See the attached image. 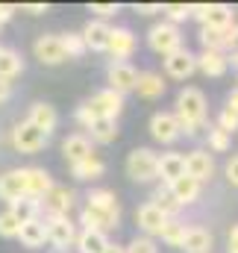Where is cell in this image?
Segmentation results:
<instances>
[{
	"label": "cell",
	"instance_id": "cell-1",
	"mask_svg": "<svg viewBox=\"0 0 238 253\" xmlns=\"http://www.w3.org/2000/svg\"><path fill=\"white\" fill-rule=\"evenodd\" d=\"M177 121L179 129L185 135H197L200 126L206 124V115H209V103H206V94L197 88V85H185L177 94Z\"/></svg>",
	"mask_w": 238,
	"mask_h": 253
},
{
	"label": "cell",
	"instance_id": "cell-2",
	"mask_svg": "<svg viewBox=\"0 0 238 253\" xmlns=\"http://www.w3.org/2000/svg\"><path fill=\"white\" fill-rule=\"evenodd\" d=\"M156 159H159V153H153L150 147H135L126 153L123 171L132 183H153L156 180Z\"/></svg>",
	"mask_w": 238,
	"mask_h": 253
},
{
	"label": "cell",
	"instance_id": "cell-3",
	"mask_svg": "<svg viewBox=\"0 0 238 253\" xmlns=\"http://www.w3.org/2000/svg\"><path fill=\"white\" fill-rule=\"evenodd\" d=\"M191 15L200 21V27H209V30H218V33H227L236 21H233V9L227 3H191Z\"/></svg>",
	"mask_w": 238,
	"mask_h": 253
},
{
	"label": "cell",
	"instance_id": "cell-4",
	"mask_svg": "<svg viewBox=\"0 0 238 253\" xmlns=\"http://www.w3.org/2000/svg\"><path fill=\"white\" fill-rule=\"evenodd\" d=\"M147 44H150L153 53H159V56H171L174 50L182 47V33H179V27L168 24V21L153 24L150 33H147Z\"/></svg>",
	"mask_w": 238,
	"mask_h": 253
},
{
	"label": "cell",
	"instance_id": "cell-5",
	"mask_svg": "<svg viewBox=\"0 0 238 253\" xmlns=\"http://www.w3.org/2000/svg\"><path fill=\"white\" fill-rule=\"evenodd\" d=\"M47 138L50 135H44L41 129H36L30 121H21V124L12 126V147L18 153H39L47 144Z\"/></svg>",
	"mask_w": 238,
	"mask_h": 253
},
{
	"label": "cell",
	"instance_id": "cell-6",
	"mask_svg": "<svg viewBox=\"0 0 238 253\" xmlns=\"http://www.w3.org/2000/svg\"><path fill=\"white\" fill-rule=\"evenodd\" d=\"M85 106H88V112H91L94 118L118 121V115L123 112V94L112 91V88H103V91H97L91 100H85Z\"/></svg>",
	"mask_w": 238,
	"mask_h": 253
},
{
	"label": "cell",
	"instance_id": "cell-7",
	"mask_svg": "<svg viewBox=\"0 0 238 253\" xmlns=\"http://www.w3.org/2000/svg\"><path fill=\"white\" fill-rule=\"evenodd\" d=\"M44 230H47V242L56 248V251H68V248H74V242H77V224L71 221V218H44Z\"/></svg>",
	"mask_w": 238,
	"mask_h": 253
},
{
	"label": "cell",
	"instance_id": "cell-8",
	"mask_svg": "<svg viewBox=\"0 0 238 253\" xmlns=\"http://www.w3.org/2000/svg\"><path fill=\"white\" fill-rule=\"evenodd\" d=\"M74 200H77L74 189H68V186H53L39 203H41V212H44L47 218H62V215L68 218V212L74 209Z\"/></svg>",
	"mask_w": 238,
	"mask_h": 253
},
{
	"label": "cell",
	"instance_id": "cell-9",
	"mask_svg": "<svg viewBox=\"0 0 238 253\" xmlns=\"http://www.w3.org/2000/svg\"><path fill=\"white\" fill-rule=\"evenodd\" d=\"M185 177L197 180L200 186H203V183H209V180L215 177V159H212V153H209V150H203V147L191 150V153L185 156Z\"/></svg>",
	"mask_w": 238,
	"mask_h": 253
},
{
	"label": "cell",
	"instance_id": "cell-10",
	"mask_svg": "<svg viewBox=\"0 0 238 253\" xmlns=\"http://www.w3.org/2000/svg\"><path fill=\"white\" fill-rule=\"evenodd\" d=\"M106 50L112 53L115 62H126V59L138 50V39H135V33H132L129 27H112V33H109V47H106Z\"/></svg>",
	"mask_w": 238,
	"mask_h": 253
},
{
	"label": "cell",
	"instance_id": "cell-11",
	"mask_svg": "<svg viewBox=\"0 0 238 253\" xmlns=\"http://www.w3.org/2000/svg\"><path fill=\"white\" fill-rule=\"evenodd\" d=\"M150 135H153L156 141H162V144H174L179 135H182L177 115H174V112H156V115L150 118Z\"/></svg>",
	"mask_w": 238,
	"mask_h": 253
},
{
	"label": "cell",
	"instance_id": "cell-12",
	"mask_svg": "<svg viewBox=\"0 0 238 253\" xmlns=\"http://www.w3.org/2000/svg\"><path fill=\"white\" fill-rule=\"evenodd\" d=\"M106 80H109V88L126 94V91H135V80H138V71L129 62H112L106 68Z\"/></svg>",
	"mask_w": 238,
	"mask_h": 253
},
{
	"label": "cell",
	"instance_id": "cell-13",
	"mask_svg": "<svg viewBox=\"0 0 238 253\" xmlns=\"http://www.w3.org/2000/svg\"><path fill=\"white\" fill-rule=\"evenodd\" d=\"M165 71H168V77H174V80H188V77L197 71V56H194L188 47H179L171 56H165Z\"/></svg>",
	"mask_w": 238,
	"mask_h": 253
},
{
	"label": "cell",
	"instance_id": "cell-14",
	"mask_svg": "<svg viewBox=\"0 0 238 253\" xmlns=\"http://www.w3.org/2000/svg\"><path fill=\"white\" fill-rule=\"evenodd\" d=\"M33 53L41 65H62L68 56L62 50V39L59 36H39L33 44Z\"/></svg>",
	"mask_w": 238,
	"mask_h": 253
},
{
	"label": "cell",
	"instance_id": "cell-15",
	"mask_svg": "<svg viewBox=\"0 0 238 253\" xmlns=\"http://www.w3.org/2000/svg\"><path fill=\"white\" fill-rule=\"evenodd\" d=\"M109 33H112V27L106 24V21H88L85 27H82V44H85V50H94V53H103L106 47H109Z\"/></svg>",
	"mask_w": 238,
	"mask_h": 253
},
{
	"label": "cell",
	"instance_id": "cell-16",
	"mask_svg": "<svg viewBox=\"0 0 238 253\" xmlns=\"http://www.w3.org/2000/svg\"><path fill=\"white\" fill-rule=\"evenodd\" d=\"M62 156H65V162H68V165H77V162H82V159L94 156L91 138H88V135H82V132L68 135V138L62 141Z\"/></svg>",
	"mask_w": 238,
	"mask_h": 253
},
{
	"label": "cell",
	"instance_id": "cell-17",
	"mask_svg": "<svg viewBox=\"0 0 238 253\" xmlns=\"http://www.w3.org/2000/svg\"><path fill=\"white\" fill-rule=\"evenodd\" d=\"M185 174V156L182 153H162L156 159V180H162V186H171Z\"/></svg>",
	"mask_w": 238,
	"mask_h": 253
},
{
	"label": "cell",
	"instance_id": "cell-18",
	"mask_svg": "<svg viewBox=\"0 0 238 253\" xmlns=\"http://www.w3.org/2000/svg\"><path fill=\"white\" fill-rule=\"evenodd\" d=\"M53 186H56V183H53V177H50L44 168H24V189H27L30 197L41 200Z\"/></svg>",
	"mask_w": 238,
	"mask_h": 253
},
{
	"label": "cell",
	"instance_id": "cell-19",
	"mask_svg": "<svg viewBox=\"0 0 238 253\" xmlns=\"http://www.w3.org/2000/svg\"><path fill=\"white\" fill-rule=\"evenodd\" d=\"M24 194H27V189H24V168H12V171L0 174V200L15 203Z\"/></svg>",
	"mask_w": 238,
	"mask_h": 253
},
{
	"label": "cell",
	"instance_id": "cell-20",
	"mask_svg": "<svg viewBox=\"0 0 238 253\" xmlns=\"http://www.w3.org/2000/svg\"><path fill=\"white\" fill-rule=\"evenodd\" d=\"M27 121L36 126V129H41L44 135H50V132L56 129V124H59V115H56V109H53L50 103L39 100V103L30 106V118H27Z\"/></svg>",
	"mask_w": 238,
	"mask_h": 253
},
{
	"label": "cell",
	"instance_id": "cell-21",
	"mask_svg": "<svg viewBox=\"0 0 238 253\" xmlns=\"http://www.w3.org/2000/svg\"><path fill=\"white\" fill-rule=\"evenodd\" d=\"M227 68H230V56L221 53V50H203V53L197 56V71L206 74V77H212V80L224 77Z\"/></svg>",
	"mask_w": 238,
	"mask_h": 253
},
{
	"label": "cell",
	"instance_id": "cell-22",
	"mask_svg": "<svg viewBox=\"0 0 238 253\" xmlns=\"http://www.w3.org/2000/svg\"><path fill=\"white\" fill-rule=\"evenodd\" d=\"M135 221H138V227L144 230V236H147V239H153V236H159V233H162V227H165V221H168V218H165L153 203H144V206H138Z\"/></svg>",
	"mask_w": 238,
	"mask_h": 253
},
{
	"label": "cell",
	"instance_id": "cell-23",
	"mask_svg": "<svg viewBox=\"0 0 238 253\" xmlns=\"http://www.w3.org/2000/svg\"><path fill=\"white\" fill-rule=\"evenodd\" d=\"M165 88H168V85H165L162 74H156V71H141L138 80H135V91H138V97H144V100H156V97H162Z\"/></svg>",
	"mask_w": 238,
	"mask_h": 253
},
{
	"label": "cell",
	"instance_id": "cell-24",
	"mask_svg": "<svg viewBox=\"0 0 238 253\" xmlns=\"http://www.w3.org/2000/svg\"><path fill=\"white\" fill-rule=\"evenodd\" d=\"M215 248V236L203 227H188L185 239H182V251L185 253H212Z\"/></svg>",
	"mask_w": 238,
	"mask_h": 253
},
{
	"label": "cell",
	"instance_id": "cell-25",
	"mask_svg": "<svg viewBox=\"0 0 238 253\" xmlns=\"http://www.w3.org/2000/svg\"><path fill=\"white\" fill-rule=\"evenodd\" d=\"M18 239H21V245H24V248H33V251L44 248V242H47L44 218H36V221H27V224H21V230H18Z\"/></svg>",
	"mask_w": 238,
	"mask_h": 253
},
{
	"label": "cell",
	"instance_id": "cell-26",
	"mask_svg": "<svg viewBox=\"0 0 238 253\" xmlns=\"http://www.w3.org/2000/svg\"><path fill=\"white\" fill-rule=\"evenodd\" d=\"M85 206L100 209V212H109V215H120V200L112 189H91L85 194Z\"/></svg>",
	"mask_w": 238,
	"mask_h": 253
},
{
	"label": "cell",
	"instance_id": "cell-27",
	"mask_svg": "<svg viewBox=\"0 0 238 253\" xmlns=\"http://www.w3.org/2000/svg\"><path fill=\"white\" fill-rule=\"evenodd\" d=\"M168 191L174 194V200H177L179 206H191V203H197V197H200V183L182 174L179 180H174V183L168 186Z\"/></svg>",
	"mask_w": 238,
	"mask_h": 253
},
{
	"label": "cell",
	"instance_id": "cell-28",
	"mask_svg": "<svg viewBox=\"0 0 238 253\" xmlns=\"http://www.w3.org/2000/svg\"><path fill=\"white\" fill-rule=\"evenodd\" d=\"M106 245H109V236L100 233V230H79L77 242H74V248L79 253H103Z\"/></svg>",
	"mask_w": 238,
	"mask_h": 253
},
{
	"label": "cell",
	"instance_id": "cell-29",
	"mask_svg": "<svg viewBox=\"0 0 238 253\" xmlns=\"http://www.w3.org/2000/svg\"><path fill=\"white\" fill-rule=\"evenodd\" d=\"M71 174H74V180L91 183V180H100V177L106 174V162H103V159H97V156H88V159H82V162L71 165Z\"/></svg>",
	"mask_w": 238,
	"mask_h": 253
},
{
	"label": "cell",
	"instance_id": "cell-30",
	"mask_svg": "<svg viewBox=\"0 0 238 253\" xmlns=\"http://www.w3.org/2000/svg\"><path fill=\"white\" fill-rule=\"evenodd\" d=\"M9 212L18 218V224H27V221H36V218H41V203H39L36 197L24 194L21 200L9 203Z\"/></svg>",
	"mask_w": 238,
	"mask_h": 253
},
{
	"label": "cell",
	"instance_id": "cell-31",
	"mask_svg": "<svg viewBox=\"0 0 238 253\" xmlns=\"http://www.w3.org/2000/svg\"><path fill=\"white\" fill-rule=\"evenodd\" d=\"M18 74H24V59L18 50L3 47L0 50V80H15Z\"/></svg>",
	"mask_w": 238,
	"mask_h": 253
},
{
	"label": "cell",
	"instance_id": "cell-32",
	"mask_svg": "<svg viewBox=\"0 0 238 253\" xmlns=\"http://www.w3.org/2000/svg\"><path fill=\"white\" fill-rule=\"evenodd\" d=\"M88 129H91V141L97 144H112L118 138V121H109V118H94Z\"/></svg>",
	"mask_w": 238,
	"mask_h": 253
},
{
	"label": "cell",
	"instance_id": "cell-33",
	"mask_svg": "<svg viewBox=\"0 0 238 253\" xmlns=\"http://www.w3.org/2000/svg\"><path fill=\"white\" fill-rule=\"evenodd\" d=\"M150 203H153V206H156L165 218H177L179 209H182L177 200H174V194L168 191V186H159V189L153 191V200H150Z\"/></svg>",
	"mask_w": 238,
	"mask_h": 253
},
{
	"label": "cell",
	"instance_id": "cell-34",
	"mask_svg": "<svg viewBox=\"0 0 238 253\" xmlns=\"http://www.w3.org/2000/svg\"><path fill=\"white\" fill-rule=\"evenodd\" d=\"M185 233H188V227H185L179 218H168L159 236H162V242H165L168 248H182V239H185Z\"/></svg>",
	"mask_w": 238,
	"mask_h": 253
},
{
	"label": "cell",
	"instance_id": "cell-35",
	"mask_svg": "<svg viewBox=\"0 0 238 253\" xmlns=\"http://www.w3.org/2000/svg\"><path fill=\"white\" fill-rule=\"evenodd\" d=\"M162 15H165L168 24L177 27V24L191 18V3H162Z\"/></svg>",
	"mask_w": 238,
	"mask_h": 253
},
{
	"label": "cell",
	"instance_id": "cell-36",
	"mask_svg": "<svg viewBox=\"0 0 238 253\" xmlns=\"http://www.w3.org/2000/svg\"><path fill=\"white\" fill-rule=\"evenodd\" d=\"M59 39H62V50H65L68 59H79L85 53V44H82V36L79 33H65Z\"/></svg>",
	"mask_w": 238,
	"mask_h": 253
},
{
	"label": "cell",
	"instance_id": "cell-37",
	"mask_svg": "<svg viewBox=\"0 0 238 253\" xmlns=\"http://www.w3.org/2000/svg\"><path fill=\"white\" fill-rule=\"evenodd\" d=\"M230 144H233V135H230V132H224L221 126H212V129H209V150H215V153H227Z\"/></svg>",
	"mask_w": 238,
	"mask_h": 253
},
{
	"label": "cell",
	"instance_id": "cell-38",
	"mask_svg": "<svg viewBox=\"0 0 238 253\" xmlns=\"http://www.w3.org/2000/svg\"><path fill=\"white\" fill-rule=\"evenodd\" d=\"M200 44H203V50H221L224 53V33L200 27Z\"/></svg>",
	"mask_w": 238,
	"mask_h": 253
},
{
	"label": "cell",
	"instance_id": "cell-39",
	"mask_svg": "<svg viewBox=\"0 0 238 253\" xmlns=\"http://www.w3.org/2000/svg\"><path fill=\"white\" fill-rule=\"evenodd\" d=\"M18 230H21L18 218L9 209H3L0 212V239H18Z\"/></svg>",
	"mask_w": 238,
	"mask_h": 253
},
{
	"label": "cell",
	"instance_id": "cell-40",
	"mask_svg": "<svg viewBox=\"0 0 238 253\" xmlns=\"http://www.w3.org/2000/svg\"><path fill=\"white\" fill-rule=\"evenodd\" d=\"M123 251H126V253H159V248H156V242H153V239H147V236H135Z\"/></svg>",
	"mask_w": 238,
	"mask_h": 253
},
{
	"label": "cell",
	"instance_id": "cell-41",
	"mask_svg": "<svg viewBox=\"0 0 238 253\" xmlns=\"http://www.w3.org/2000/svg\"><path fill=\"white\" fill-rule=\"evenodd\" d=\"M88 12H94L97 21H106V18H115L120 12V3H88Z\"/></svg>",
	"mask_w": 238,
	"mask_h": 253
},
{
	"label": "cell",
	"instance_id": "cell-42",
	"mask_svg": "<svg viewBox=\"0 0 238 253\" xmlns=\"http://www.w3.org/2000/svg\"><path fill=\"white\" fill-rule=\"evenodd\" d=\"M218 126H221L224 132H230V135L238 132V115H236V112H230V109L224 106V112H221V118H218Z\"/></svg>",
	"mask_w": 238,
	"mask_h": 253
},
{
	"label": "cell",
	"instance_id": "cell-43",
	"mask_svg": "<svg viewBox=\"0 0 238 253\" xmlns=\"http://www.w3.org/2000/svg\"><path fill=\"white\" fill-rule=\"evenodd\" d=\"M224 53H238V24H233L227 33H224Z\"/></svg>",
	"mask_w": 238,
	"mask_h": 253
},
{
	"label": "cell",
	"instance_id": "cell-44",
	"mask_svg": "<svg viewBox=\"0 0 238 253\" xmlns=\"http://www.w3.org/2000/svg\"><path fill=\"white\" fill-rule=\"evenodd\" d=\"M224 174H227L230 186H236V189H238V153L227 159V168H224Z\"/></svg>",
	"mask_w": 238,
	"mask_h": 253
},
{
	"label": "cell",
	"instance_id": "cell-45",
	"mask_svg": "<svg viewBox=\"0 0 238 253\" xmlns=\"http://www.w3.org/2000/svg\"><path fill=\"white\" fill-rule=\"evenodd\" d=\"M74 118H77L79 124L85 126V129H88V126H91V121H94V115L88 112V106H85V103H82V106H77V112H74Z\"/></svg>",
	"mask_w": 238,
	"mask_h": 253
},
{
	"label": "cell",
	"instance_id": "cell-46",
	"mask_svg": "<svg viewBox=\"0 0 238 253\" xmlns=\"http://www.w3.org/2000/svg\"><path fill=\"white\" fill-rule=\"evenodd\" d=\"M135 12L138 15H159L162 12V3H135Z\"/></svg>",
	"mask_w": 238,
	"mask_h": 253
},
{
	"label": "cell",
	"instance_id": "cell-47",
	"mask_svg": "<svg viewBox=\"0 0 238 253\" xmlns=\"http://www.w3.org/2000/svg\"><path fill=\"white\" fill-rule=\"evenodd\" d=\"M15 12H18V6H15V3H0V27H3V24H9Z\"/></svg>",
	"mask_w": 238,
	"mask_h": 253
},
{
	"label": "cell",
	"instance_id": "cell-48",
	"mask_svg": "<svg viewBox=\"0 0 238 253\" xmlns=\"http://www.w3.org/2000/svg\"><path fill=\"white\" fill-rule=\"evenodd\" d=\"M21 12H30V15H44V12H50V6H47V3H24V6H21Z\"/></svg>",
	"mask_w": 238,
	"mask_h": 253
},
{
	"label": "cell",
	"instance_id": "cell-49",
	"mask_svg": "<svg viewBox=\"0 0 238 253\" xmlns=\"http://www.w3.org/2000/svg\"><path fill=\"white\" fill-rule=\"evenodd\" d=\"M227 253H238V224H233V230L227 236Z\"/></svg>",
	"mask_w": 238,
	"mask_h": 253
},
{
	"label": "cell",
	"instance_id": "cell-50",
	"mask_svg": "<svg viewBox=\"0 0 238 253\" xmlns=\"http://www.w3.org/2000/svg\"><path fill=\"white\" fill-rule=\"evenodd\" d=\"M12 97V83L9 80H0V103H6Z\"/></svg>",
	"mask_w": 238,
	"mask_h": 253
},
{
	"label": "cell",
	"instance_id": "cell-51",
	"mask_svg": "<svg viewBox=\"0 0 238 253\" xmlns=\"http://www.w3.org/2000/svg\"><path fill=\"white\" fill-rule=\"evenodd\" d=\"M227 109L238 115V88H233V91H230V97H227Z\"/></svg>",
	"mask_w": 238,
	"mask_h": 253
},
{
	"label": "cell",
	"instance_id": "cell-52",
	"mask_svg": "<svg viewBox=\"0 0 238 253\" xmlns=\"http://www.w3.org/2000/svg\"><path fill=\"white\" fill-rule=\"evenodd\" d=\"M103 253H126V251H123L120 245H112V242H109V245H106V251H103Z\"/></svg>",
	"mask_w": 238,
	"mask_h": 253
},
{
	"label": "cell",
	"instance_id": "cell-53",
	"mask_svg": "<svg viewBox=\"0 0 238 253\" xmlns=\"http://www.w3.org/2000/svg\"><path fill=\"white\" fill-rule=\"evenodd\" d=\"M0 50H3V47H0Z\"/></svg>",
	"mask_w": 238,
	"mask_h": 253
}]
</instances>
